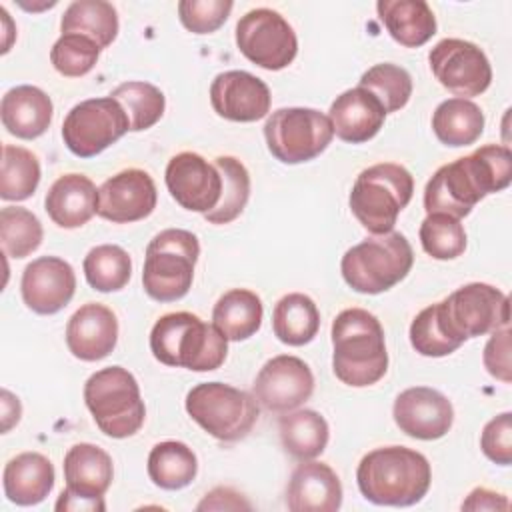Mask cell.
Here are the masks:
<instances>
[{"label":"cell","mask_w":512,"mask_h":512,"mask_svg":"<svg viewBox=\"0 0 512 512\" xmlns=\"http://www.w3.org/2000/svg\"><path fill=\"white\" fill-rule=\"evenodd\" d=\"M512 154L508 146L486 144L468 156L440 166L424 188L426 214L464 218L488 194L508 188Z\"/></svg>","instance_id":"obj_1"},{"label":"cell","mask_w":512,"mask_h":512,"mask_svg":"<svg viewBox=\"0 0 512 512\" xmlns=\"http://www.w3.org/2000/svg\"><path fill=\"white\" fill-rule=\"evenodd\" d=\"M362 496L378 506H414L430 488L432 470L424 454L406 446L368 452L356 470Z\"/></svg>","instance_id":"obj_2"},{"label":"cell","mask_w":512,"mask_h":512,"mask_svg":"<svg viewBox=\"0 0 512 512\" xmlns=\"http://www.w3.org/2000/svg\"><path fill=\"white\" fill-rule=\"evenodd\" d=\"M332 348V370L346 386H372L388 370L384 328L364 308H348L334 318Z\"/></svg>","instance_id":"obj_3"},{"label":"cell","mask_w":512,"mask_h":512,"mask_svg":"<svg viewBox=\"0 0 512 512\" xmlns=\"http://www.w3.org/2000/svg\"><path fill=\"white\" fill-rule=\"evenodd\" d=\"M150 350L166 366L210 372L224 364L228 340L214 324L192 312H170L152 326Z\"/></svg>","instance_id":"obj_4"},{"label":"cell","mask_w":512,"mask_h":512,"mask_svg":"<svg viewBox=\"0 0 512 512\" xmlns=\"http://www.w3.org/2000/svg\"><path fill=\"white\" fill-rule=\"evenodd\" d=\"M412 194V174L400 164L382 162L356 176L348 202L356 220L378 236L394 230L398 214L410 204Z\"/></svg>","instance_id":"obj_5"},{"label":"cell","mask_w":512,"mask_h":512,"mask_svg":"<svg viewBox=\"0 0 512 512\" xmlns=\"http://www.w3.org/2000/svg\"><path fill=\"white\" fill-rule=\"evenodd\" d=\"M414 264V252L402 232L378 234L348 248L340 260L344 282L360 294H380L402 282Z\"/></svg>","instance_id":"obj_6"},{"label":"cell","mask_w":512,"mask_h":512,"mask_svg":"<svg viewBox=\"0 0 512 512\" xmlns=\"http://www.w3.org/2000/svg\"><path fill=\"white\" fill-rule=\"evenodd\" d=\"M84 402L100 432L110 438L134 436L146 418L140 386L122 366L94 372L84 384Z\"/></svg>","instance_id":"obj_7"},{"label":"cell","mask_w":512,"mask_h":512,"mask_svg":"<svg viewBox=\"0 0 512 512\" xmlns=\"http://www.w3.org/2000/svg\"><path fill=\"white\" fill-rule=\"evenodd\" d=\"M200 256L198 238L182 228L158 232L146 246L144 292L156 302H176L188 294Z\"/></svg>","instance_id":"obj_8"},{"label":"cell","mask_w":512,"mask_h":512,"mask_svg":"<svg viewBox=\"0 0 512 512\" xmlns=\"http://www.w3.org/2000/svg\"><path fill=\"white\" fill-rule=\"evenodd\" d=\"M186 412L210 436L236 442L250 434L258 420V400L224 382H202L186 394Z\"/></svg>","instance_id":"obj_9"},{"label":"cell","mask_w":512,"mask_h":512,"mask_svg":"<svg viewBox=\"0 0 512 512\" xmlns=\"http://www.w3.org/2000/svg\"><path fill=\"white\" fill-rule=\"evenodd\" d=\"M436 308L440 326L460 344L504 328L510 322L508 296L484 282L460 286L446 300L438 302Z\"/></svg>","instance_id":"obj_10"},{"label":"cell","mask_w":512,"mask_h":512,"mask_svg":"<svg viewBox=\"0 0 512 512\" xmlns=\"http://www.w3.org/2000/svg\"><path fill=\"white\" fill-rule=\"evenodd\" d=\"M270 154L282 164H302L320 156L334 138L328 114L314 108H280L264 124Z\"/></svg>","instance_id":"obj_11"},{"label":"cell","mask_w":512,"mask_h":512,"mask_svg":"<svg viewBox=\"0 0 512 512\" xmlns=\"http://www.w3.org/2000/svg\"><path fill=\"white\" fill-rule=\"evenodd\" d=\"M130 130L124 108L112 98H88L70 108L62 122V140L78 158H92Z\"/></svg>","instance_id":"obj_12"},{"label":"cell","mask_w":512,"mask_h":512,"mask_svg":"<svg viewBox=\"0 0 512 512\" xmlns=\"http://www.w3.org/2000/svg\"><path fill=\"white\" fill-rule=\"evenodd\" d=\"M236 46L256 66L282 70L298 52V38L288 20L272 8H254L236 24Z\"/></svg>","instance_id":"obj_13"},{"label":"cell","mask_w":512,"mask_h":512,"mask_svg":"<svg viewBox=\"0 0 512 512\" xmlns=\"http://www.w3.org/2000/svg\"><path fill=\"white\" fill-rule=\"evenodd\" d=\"M434 78L456 98H474L488 90L492 66L474 42L460 38L440 40L428 54Z\"/></svg>","instance_id":"obj_14"},{"label":"cell","mask_w":512,"mask_h":512,"mask_svg":"<svg viewBox=\"0 0 512 512\" xmlns=\"http://www.w3.org/2000/svg\"><path fill=\"white\" fill-rule=\"evenodd\" d=\"M252 390L262 408L286 414L310 400L314 392V374L302 358L280 354L260 368Z\"/></svg>","instance_id":"obj_15"},{"label":"cell","mask_w":512,"mask_h":512,"mask_svg":"<svg viewBox=\"0 0 512 512\" xmlns=\"http://www.w3.org/2000/svg\"><path fill=\"white\" fill-rule=\"evenodd\" d=\"M170 196L190 212H210L222 196V176L214 164L196 152L172 156L164 172Z\"/></svg>","instance_id":"obj_16"},{"label":"cell","mask_w":512,"mask_h":512,"mask_svg":"<svg viewBox=\"0 0 512 512\" xmlns=\"http://www.w3.org/2000/svg\"><path fill=\"white\" fill-rule=\"evenodd\" d=\"M158 202L152 176L140 168H128L108 178L98 188L96 214L114 224H128L148 218Z\"/></svg>","instance_id":"obj_17"},{"label":"cell","mask_w":512,"mask_h":512,"mask_svg":"<svg viewBox=\"0 0 512 512\" xmlns=\"http://www.w3.org/2000/svg\"><path fill=\"white\" fill-rule=\"evenodd\" d=\"M392 416L406 436L438 440L452 428L454 408L442 392L428 386H414L396 396Z\"/></svg>","instance_id":"obj_18"},{"label":"cell","mask_w":512,"mask_h":512,"mask_svg":"<svg viewBox=\"0 0 512 512\" xmlns=\"http://www.w3.org/2000/svg\"><path fill=\"white\" fill-rule=\"evenodd\" d=\"M20 292L32 312L56 314L68 306L76 292L74 268L58 256H40L24 268Z\"/></svg>","instance_id":"obj_19"},{"label":"cell","mask_w":512,"mask_h":512,"mask_svg":"<svg viewBox=\"0 0 512 512\" xmlns=\"http://www.w3.org/2000/svg\"><path fill=\"white\" fill-rule=\"evenodd\" d=\"M210 104L220 118L256 122L270 112V88L246 70L220 72L210 84Z\"/></svg>","instance_id":"obj_20"},{"label":"cell","mask_w":512,"mask_h":512,"mask_svg":"<svg viewBox=\"0 0 512 512\" xmlns=\"http://www.w3.org/2000/svg\"><path fill=\"white\" fill-rule=\"evenodd\" d=\"M118 342L116 314L98 302L80 306L66 324V346L74 358L96 362L106 358Z\"/></svg>","instance_id":"obj_21"},{"label":"cell","mask_w":512,"mask_h":512,"mask_svg":"<svg viewBox=\"0 0 512 512\" xmlns=\"http://www.w3.org/2000/svg\"><path fill=\"white\" fill-rule=\"evenodd\" d=\"M286 506L292 512H334L342 506L338 474L324 462L302 460L288 480Z\"/></svg>","instance_id":"obj_22"},{"label":"cell","mask_w":512,"mask_h":512,"mask_svg":"<svg viewBox=\"0 0 512 512\" xmlns=\"http://www.w3.org/2000/svg\"><path fill=\"white\" fill-rule=\"evenodd\" d=\"M328 118L340 140L362 144L380 132L386 120V110L372 92L356 86L336 96L330 104Z\"/></svg>","instance_id":"obj_23"},{"label":"cell","mask_w":512,"mask_h":512,"mask_svg":"<svg viewBox=\"0 0 512 512\" xmlns=\"http://www.w3.org/2000/svg\"><path fill=\"white\" fill-rule=\"evenodd\" d=\"M66 492L86 500H104L114 478L112 458L96 444H74L64 456Z\"/></svg>","instance_id":"obj_24"},{"label":"cell","mask_w":512,"mask_h":512,"mask_svg":"<svg viewBox=\"0 0 512 512\" xmlns=\"http://www.w3.org/2000/svg\"><path fill=\"white\" fill-rule=\"evenodd\" d=\"M52 100L38 86L22 84L10 88L0 102V118L4 128L22 140L42 136L52 122Z\"/></svg>","instance_id":"obj_25"},{"label":"cell","mask_w":512,"mask_h":512,"mask_svg":"<svg viewBox=\"0 0 512 512\" xmlns=\"http://www.w3.org/2000/svg\"><path fill=\"white\" fill-rule=\"evenodd\" d=\"M44 208L60 228L84 226L98 208V190L84 174H64L48 190Z\"/></svg>","instance_id":"obj_26"},{"label":"cell","mask_w":512,"mask_h":512,"mask_svg":"<svg viewBox=\"0 0 512 512\" xmlns=\"http://www.w3.org/2000/svg\"><path fill=\"white\" fill-rule=\"evenodd\" d=\"M54 478V466L44 454L22 452L4 466V494L12 504L34 506L52 492Z\"/></svg>","instance_id":"obj_27"},{"label":"cell","mask_w":512,"mask_h":512,"mask_svg":"<svg viewBox=\"0 0 512 512\" xmlns=\"http://www.w3.org/2000/svg\"><path fill=\"white\" fill-rule=\"evenodd\" d=\"M376 10L388 34L406 48H418L436 34V16L424 0H380Z\"/></svg>","instance_id":"obj_28"},{"label":"cell","mask_w":512,"mask_h":512,"mask_svg":"<svg viewBox=\"0 0 512 512\" xmlns=\"http://www.w3.org/2000/svg\"><path fill=\"white\" fill-rule=\"evenodd\" d=\"M264 306L256 292L234 288L224 292L212 310V324L226 340L240 342L254 336L262 326Z\"/></svg>","instance_id":"obj_29"},{"label":"cell","mask_w":512,"mask_h":512,"mask_svg":"<svg viewBox=\"0 0 512 512\" xmlns=\"http://www.w3.org/2000/svg\"><path fill=\"white\" fill-rule=\"evenodd\" d=\"M278 430L284 450L300 462L320 456L330 438L326 418L310 408L286 412V416H282L278 422Z\"/></svg>","instance_id":"obj_30"},{"label":"cell","mask_w":512,"mask_h":512,"mask_svg":"<svg viewBox=\"0 0 512 512\" xmlns=\"http://www.w3.org/2000/svg\"><path fill=\"white\" fill-rule=\"evenodd\" d=\"M436 138L452 148L474 144L484 132V112L466 98H448L432 114Z\"/></svg>","instance_id":"obj_31"},{"label":"cell","mask_w":512,"mask_h":512,"mask_svg":"<svg viewBox=\"0 0 512 512\" xmlns=\"http://www.w3.org/2000/svg\"><path fill=\"white\" fill-rule=\"evenodd\" d=\"M274 336L288 346H304L320 330V312L314 300L302 292L282 296L272 310Z\"/></svg>","instance_id":"obj_32"},{"label":"cell","mask_w":512,"mask_h":512,"mask_svg":"<svg viewBox=\"0 0 512 512\" xmlns=\"http://www.w3.org/2000/svg\"><path fill=\"white\" fill-rule=\"evenodd\" d=\"M60 30L62 34L88 36L102 50L110 46L118 36V14L110 2L76 0L64 10Z\"/></svg>","instance_id":"obj_33"},{"label":"cell","mask_w":512,"mask_h":512,"mask_svg":"<svg viewBox=\"0 0 512 512\" xmlns=\"http://www.w3.org/2000/svg\"><path fill=\"white\" fill-rule=\"evenodd\" d=\"M196 472V454L184 442L164 440L148 454V476L162 490L186 488L196 478Z\"/></svg>","instance_id":"obj_34"},{"label":"cell","mask_w":512,"mask_h":512,"mask_svg":"<svg viewBox=\"0 0 512 512\" xmlns=\"http://www.w3.org/2000/svg\"><path fill=\"white\" fill-rule=\"evenodd\" d=\"M222 176V196L220 202L204 214L210 224H230L236 220L248 204L250 198V174L246 166L234 156H218L214 160Z\"/></svg>","instance_id":"obj_35"},{"label":"cell","mask_w":512,"mask_h":512,"mask_svg":"<svg viewBox=\"0 0 512 512\" xmlns=\"http://www.w3.org/2000/svg\"><path fill=\"white\" fill-rule=\"evenodd\" d=\"M86 282L98 292L122 290L132 276L128 252L116 244L94 246L82 262Z\"/></svg>","instance_id":"obj_36"},{"label":"cell","mask_w":512,"mask_h":512,"mask_svg":"<svg viewBox=\"0 0 512 512\" xmlns=\"http://www.w3.org/2000/svg\"><path fill=\"white\" fill-rule=\"evenodd\" d=\"M40 184V162L36 154L22 146H2V170H0V198L2 200H26Z\"/></svg>","instance_id":"obj_37"},{"label":"cell","mask_w":512,"mask_h":512,"mask_svg":"<svg viewBox=\"0 0 512 512\" xmlns=\"http://www.w3.org/2000/svg\"><path fill=\"white\" fill-rule=\"evenodd\" d=\"M110 96L124 108L132 132L152 128L162 118L166 108L162 90L150 82H124L116 86Z\"/></svg>","instance_id":"obj_38"},{"label":"cell","mask_w":512,"mask_h":512,"mask_svg":"<svg viewBox=\"0 0 512 512\" xmlns=\"http://www.w3.org/2000/svg\"><path fill=\"white\" fill-rule=\"evenodd\" d=\"M42 224L36 214L20 206L0 210V240L2 250L10 258H26L42 244Z\"/></svg>","instance_id":"obj_39"},{"label":"cell","mask_w":512,"mask_h":512,"mask_svg":"<svg viewBox=\"0 0 512 512\" xmlns=\"http://www.w3.org/2000/svg\"><path fill=\"white\" fill-rule=\"evenodd\" d=\"M358 86L372 92L384 106L386 114L404 108L412 96V76L406 68L390 62L374 64L368 68L360 76Z\"/></svg>","instance_id":"obj_40"},{"label":"cell","mask_w":512,"mask_h":512,"mask_svg":"<svg viewBox=\"0 0 512 512\" xmlns=\"http://www.w3.org/2000/svg\"><path fill=\"white\" fill-rule=\"evenodd\" d=\"M424 252L436 260H454L466 250L462 222L448 214H428L418 230Z\"/></svg>","instance_id":"obj_41"},{"label":"cell","mask_w":512,"mask_h":512,"mask_svg":"<svg viewBox=\"0 0 512 512\" xmlns=\"http://www.w3.org/2000/svg\"><path fill=\"white\" fill-rule=\"evenodd\" d=\"M100 56V46L82 34H62L52 50L50 62L54 70L68 78H80L88 74Z\"/></svg>","instance_id":"obj_42"},{"label":"cell","mask_w":512,"mask_h":512,"mask_svg":"<svg viewBox=\"0 0 512 512\" xmlns=\"http://www.w3.org/2000/svg\"><path fill=\"white\" fill-rule=\"evenodd\" d=\"M410 344L412 348L430 358L448 356L454 350H458L462 344L450 338L438 320V308L436 304L426 306L416 314V318L410 324Z\"/></svg>","instance_id":"obj_43"},{"label":"cell","mask_w":512,"mask_h":512,"mask_svg":"<svg viewBox=\"0 0 512 512\" xmlns=\"http://www.w3.org/2000/svg\"><path fill=\"white\" fill-rule=\"evenodd\" d=\"M232 8L230 0H182L178 2V18L186 30L210 34L228 20Z\"/></svg>","instance_id":"obj_44"},{"label":"cell","mask_w":512,"mask_h":512,"mask_svg":"<svg viewBox=\"0 0 512 512\" xmlns=\"http://www.w3.org/2000/svg\"><path fill=\"white\" fill-rule=\"evenodd\" d=\"M480 448L488 460L500 466L512 462V414L502 412L482 428Z\"/></svg>","instance_id":"obj_45"},{"label":"cell","mask_w":512,"mask_h":512,"mask_svg":"<svg viewBox=\"0 0 512 512\" xmlns=\"http://www.w3.org/2000/svg\"><path fill=\"white\" fill-rule=\"evenodd\" d=\"M484 368L488 370L490 376L496 380L510 384L512 380V366H510V330L508 326L498 328L492 332L490 340L484 346Z\"/></svg>","instance_id":"obj_46"},{"label":"cell","mask_w":512,"mask_h":512,"mask_svg":"<svg viewBox=\"0 0 512 512\" xmlns=\"http://www.w3.org/2000/svg\"><path fill=\"white\" fill-rule=\"evenodd\" d=\"M252 504L244 500V496L228 486H218L210 490L202 502L196 506V510H250Z\"/></svg>","instance_id":"obj_47"},{"label":"cell","mask_w":512,"mask_h":512,"mask_svg":"<svg viewBox=\"0 0 512 512\" xmlns=\"http://www.w3.org/2000/svg\"><path fill=\"white\" fill-rule=\"evenodd\" d=\"M510 508V502L504 494L500 492H494V490H488V488H474L468 498L462 502V510H508Z\"/></svg>","instance_id":"obj_48"},{"label":"cell","mask_w":512,"mask_h":512,"mask_svg":"<svg viewBox=\"0 0 512 512\" xmlns=\"http://www.w3.org/2000/svg\"><path fill=\"white\" fill-rule=\"evenodd\" d=\"M58 512H102L106 510L104 500H86V498H78L68 494L66 490H62V494L58 496V502L54 506Z\"/></svg>","instance_id":"obj_49"},{"label":"cell","mask_w":512,"mask_h":512,"mask_svg":"<svg viewBox=\"0 0 512 512\" xmlns=\"http://www.w3.org/2000/svg\"><path fill=\"white\" fill-rule=\"evenodd\" d=\"M20 414H22L20 400L8 390H2V430L8 432L14 424H18Z\"/></svg>","instance_id":"obj_50"}]
</instances>
